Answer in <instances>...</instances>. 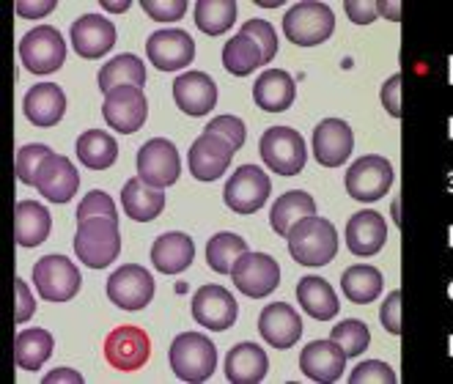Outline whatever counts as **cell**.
<instances>
[{"label": "cell", "mask_w": 453, "mask_h": 384, "mask_svg": "<svg viewBox=\"0 0 453 384\" xmlns=\"http://www.w3.org/2000/svg\"><path fill=\"white\" fill-rule=\"evenodd\" d=\"M288 253L303 266H325L338 253V234L330 219L311 214L288 231Z\"/></svg>", "instance_id": "1"}, {"label": "cell", "mask_w": 453, "mask_h": 384, "mask_svg": "<svg viewBox=\"0 0 453 384\" xmlns=\"http://www.w3.org/2000/svg\"><path fill=\"white\" fill-rule=\"evenodd\" d=\"M74 253L91 269L111 266L121 253L119 223L108 217H94V219H86V223H77Z\"/></svg>", "instance_id": "2"}, {"label": "cell", "mask_w": 453, "mask_h": 384, "mask_svg": "<svg viewBox=\"0 0 453 384\" xmlns=\"http://www.w3.org/2000/svg\"><path fill=\"white\" fill-rule=\"evenodd\" d=\"M171 368L181 381H206L218 368V346L201 333H181L171 343Z\"/></svg>", "instance_id": "3"}, {"label": "cell", "mask_w": 453, "mask_h": 384, "mask_svg": "<svg viewBox=\"0 0 453 384\" xmlns=\"http://www.w3.org/2000/svg\"><path fill=\"white\" fill-rule=\"evenodd\" d=\"M335 31V14L325 4H297L291 6L283 17V34L291 44L297 47H316L325 44Z\"/></svg>", "instance_id": "4"}, {"label": "cell", "mask_w": 453, "mask_h": 384, "mask_svg": "<svg viewBox=\"0 0 453 384\" xmlns=\"http://www.w3.org/2000/svg\"><path fill=\"white\" fill-rule=\"evenodd\" d=\"M261 159L270 171L280 176H295L305 168L308 149L297 129L291 127H270L261 134Z\"/></svg>", "instance_id": "5"}, {"label": "cell", "mask_w": 453, "mask_h": 384, "mask_svg": "<svg viewBox=\"0 0 453 384\" xmlns=\"http://www.w3.org/2000/svg\"><path fill=\"white\" fill-rule=\"evenodd\" d=\"M19 58H22V66L34 74H52L66 61V42L58 27L39 25L22 36Z\"/></svg>", "instance_id": "6"}, {"label": "cell", "mask_w": 453, "mask_h": 384, "mask_svg": "<svg viewBox=\"0 0 453 384\" xmlns=\"http://www.w3.org/2000/svg\"><path fill=\"white\" fill-rule=\"evenodd\" d=\"M390 187H393V165L380 154L360 157L346 171V192L360 204H374L385 198Z\"/></svg>", "instance_id": "7"}, {"label": "cell", "mask_w": 453, "mask_h": 384, "mask_svg": "<svg viewBox=\"0 0 453 384\" xmlns=\"http://www.w3.org/2000/svg\"><path fill=\"white\" fill-rule=\"evenodd\" d=\"M270 192H273L270 176L261 168H256V165H242L226 181L223 201L236 214H256L266 204V198H270Z\"/></svg>", "instance_id": "8"}, {"label": "cell", "mask_w": 453, "mask_h": 384, "mask_svg": "<svg viewBox=\"0 0 453 384\" xmlns=\"http://www.w3.org/2000/svg\"><path fill=\"white\" fill-rule=\"evenodd\" d=\"M34 283L42 299L47 302H69L77 296L83 278H80V269L64 258V256H44L34 266Z\"/></svg>", "instance_id": "9"}, {"label": "cell", "mask_w": 453, "mask_h": 384, "mask_svg": "<svg viewBox=\"0 0 453 384\" xmlns=\"http://www.w3.org/2000/svg\"><path fill=\"white\" fill-rule=\"evenodd\" d=\"M234 286L250 299L270 296L280 283V266L273 256L266 253H245L231 269Z\"/></svg>", "instance_id": "10"}, {"label": "cell", "mask_w": 453, "mask_h": 384, "mask_svg": "<svg viewBox=\"0 0 453 384\" xmlns=\"http://www.w3.org/2000/svg\"><path fill=\"white\" fill-rule=\"evenodd\" d=\"M151 357V341L146 329L141 326H116L113 333L104 338V360L116 371H138L149 363Z\"/></svg>", "instance_id": "11"}, {"label": "cell", "mask_w": 453, "mask_h": 384, "mask_svg": "<svg viewBox=\"0 0 453 384\" xmlns=\"http://www.w3.org/2000/svg\"><path fill=\"white\" fill-rule=\"evenodd\" d=\"M102 116L108 121V127H113L121 134L138 132L149 116V102H146L143 88L121 86V88H113L111 94H104Z\"/></svg>", "instance_id": "12"}, {"label": "cell", "mask_w": 453, "mask_h": 384, "mask_svg": "<svg viewBox=\"0 0 453 384\" xmlns=\"http://www.w3.org/2000/svg\"><path fill=\"white\" fill-rule=\"evenodd\" d=\"M108 296L116 308L124 311H143L154 299V278L146 272V266L127 264L116 269L108 280Z\"/></svg>", "instance_id": "13"}, {"label": "cell", "mask_w": 453, "mask_h": 384, "mask_svg": "<svg viewBox=\"0 0 453 384\" xmlns=\"http://www.w3.org/2000/svg\"><path fill=\"white\" fill-rule=\"evenodd\" d=\"M234 154H236V149L226 141L223 134L203 132L201 137H196V143L190 146V154H188L190 173L198 181H215L228 171Z\"/></svg>", "instance_id": "14"}, {"label": "cell", "mask_w": 453, "mask_h": 384, "mask_svg": "<svg viewBox=\"0 0 453 384\" xmlns=\"http://www.w3.org/2000/svg\"><path fill=\"white\" fill-rule=\"evenodd\" d=\"M179 151L165 137H154L138 151V179L163 189L179 179Z\"/></svg>", "instance_id": "15"}, {"label": "cell", "mask_w": 453, "mask_h": 384, "mask_svg": "<svg viewBox=\"0 0 453 384\" xmlns=\"http://www.w3.org/2000/svg\"><path fill=\"white\" fill-rule=\"evenodd\" d=\"M146 55L159 72H176V69H184L188 64H193L196 42L188 31H179V27L157 31L146 42Z\"/></svg>", "instance_id": "16"}, {"label": "cell", "mask_w": 453, "mask_h": 384, "mask_svg": "<svg viewBox=\"0 0 453 384\" xmlns=\"http://www.w3.org/2000/svg\"><path fill=\"white\" fill-rule=\"evenodd\" d=\"M239 316L236 299L228 288L223 286H201L193 296V319L211 329V333H226L228 326H234Z\"/></svg>", "instance_id": "17"}, {"label": "cell", "mask_w": 453, "mask_h": 384, "mask_svg": "<svg viewBox=\"0 0 453 384\" xmlns=\"http://www.w3.org/2000/svg\"><path fill=\"white\" fill-rule=\"evenodd\" d=\"M313 157L325 168H341V165L352 157L355 149V134L352 127L341 119H325L313 129Z\"/></svg>", "instance_id": "18"}, {"label": "cell", "mask_w": 453, "mask_h": 384, "mask_svg": "<svg viewBox=\"0 0 453 384\" xmlns=\"http://www.w3.org/2000/svg\"><path fill=\"white\" fill-rule=\"evenodd\" d=\"M34 187L42 192V196L52 204H66L74 198V192L80 189V173L74 171L72 159L61 157V154H50L42 168L36 173Z\"/></svg>", "instance_id": "19"}, {"label": "cell", "mask_w": 453, "mask_h": 384, "mask_svg": "<svg viewBox=\"0 0 453 384\" xmlns=\"http://www.w3.org/2000/svg\"><path fill=\"white\" fill-rule=\"evenodd\" d=\"M69 39L80 58H102L116 44V25L108 17L86 14L72 25Z\"/></svg>", "instance_id": "20"}, {"label": "cell", "mask_w": 453, "mask_h": 384, "mask_svg": "<svg viewBox=\"0 0 453 384\" xmlns=\"http://www.w3.org/2000/svg\"><path fill=\"white\" fill-rule=\"evenodd\" d=\"M258 333L275 349H291L303 335V319L286 302H273L258 316Z\"/></svg>", "instance_id": "21"}, {"label": "cell", "mask_w": 453, "mask_h": 384, "mask_svg": "<svg viewBox=\"0 0 453 384\" xmlns=\"http://www.w3.org/2000/svg\"><path fill=\"white\" fill-rule=\"evenodd\" d=\"M173 99L181 113L188 116H206L218 104V82L206 72H188L176 77L173 82Z\"/></svg>", "instance_id": "22"}, {"label": "cell", "mask_w": 453, "mask_h": 384, "mask_svg": "<svg viewBox=\"0 0 453 384\" xmlns=\"http://www.w3.org/2000/svg\"><path fill=\"white\" fill-rule=\"evenodd\" d=\"M388 242V223L380 211H357L346 226V247L355 256H377Z\"/></svg>", "instance_id": "23"}, {"label": "cell", "mask_w": 453, "mask_h": 384, "mask_svg": "<svg viewBox=\"0 0 453 384\" xmlns=\"http://www.w3.org/2000/svg\"><path fill=\"white\" fill-rule=\"evenodd\" d=\"M300 368L311 381H338L346 368V354L335 341H313L300 354Z\"/></svg>", "instance_id": "24"}, {"label": "cell", "mask_w": 453, "mask_h": 384, "mask_svg": "<svg viewBox=\"0 0 453 384\" xmlns=\"http://www.w3.org/2000/svg\"><path fill=\"white\" fill-rule=\"evenodd\" d=\"M22 110L34 127H56L66 113V94L56 86V82H39L28 94H25Z\"/></svg>", "instance_id": "25"}, {"label": "cell", "mask_w": 453, "mask_h": 384, "mask_svg": "<svg viewBox=\"0 0 453 384\" xmlns=\"http://www.w3.org/2000/svg\"><path fill=\"white\" fill-rule=\"evenodd\" d=\"M297 86L288 72L283 69H266L253 86V99L264 113H283L295 104Z\"/></svg>", "instance_id": "26"}, {"label": "cell", "mask_w": 453, "mask_h": 384, "mask_svg": "<svg viewBox=\"0 0 453 384\" xmlns=\"http://www.w3.org/2000/svg\"><path fill=\"white\" fill-rule=\"evenodd\" d=\"M196 258V244L188 234H163L157 236V242L151 244V264L165 272V274H179L184 272Z\"/></svg>", "instance_id": "27"}, {"label": "cell", "mask_w": 453, "mask_h": 384, "mask_svg": "<svg viewBox=\"0 0 453 384\" xmlns=\"http://www.w3.org/2000/svg\"><path fill=\"white\" fill-rule=\"evenodd\" d=\"M270 371L266 351L256 343H239L226 357V379L234 384H256Z\"/></svg>", "instance_id": "28"}, {"label": "cell", "mask_w": 453, "mask_h": 384, "mask_svg": "<svg viewBox=\"0 0 453 384\" xmlns=\"http://www.w3.org/2000/svg\"><path fill=\"white\" fill-rule=\"evenodd\" d=\"M121 204L132 219H138V223H151V219L157 214H163V209H165V192L135 176L124 184Z\"/></svg>", "instance_id": "29"}, {"label": "cell", "mask_w": 453, "mask_h": 384, "mask_svg": "<svg viewBox=\"0 0 453 384\" xmlns=\"http://www.w3.org/2000/svg\"><path fill=\"white\" fill-rule=\"evenodd\" d=\"M50 211L36 201H19L14 209V236L22 247H36L50 236Z\"/></svg>", "instance_id": "30"}, {"label": "cell", "mask_w": 453, "mask_h": 384, "mask_svg": "<svg viewBox=\"0 0 453 384\" xmlns=\"http://www.w3.org/2000/svg\"><path fill=\"white\" fill-rule=\"evenodd\" d=\"M297 299L300 305L308 316L319 319V321H330L338 316V308L341 302L333 291V286L322 278H313V274H308V278L300 280L297 286Z\"/></svg>", "instance_id": "31"}, {"label": "cell", "mask_w": 453, "mask_h": 384, "mask_svg": "<svg viewBox=\"0 0 453 384\" xmlns=\"http://www.w3.org/2000/svg\"><path fill=\"white\" fill-rule=\"evenodd\" d=\"M96 80H99V88L104 94H111L113 88H121V86L143 88L146 86V66L138 55L124 52V55H116L113 61L104 64Z\"/></svg>", "instance_id": "32"}, {"label": "cell", "mask_w": 453, "mask_h": 384, "mask_svg": "<svg viewBox=\"0 0 453 384\" xmlns=\"http://www.w3.org/2000/svg\"><path fill=\"white\" fill-rule=\"evenodd\" d=\"M311 214H316V201L303 189H291L275 201V206L270 211V226L278 236H288L291 226Z\"/></svg>", "instance_id": "33"}, {"label": "cell", "mask_w": 453, "mask_h": 384, "mask_svg": "<svg viewBox=\"0 0 453 384\" xmlns=\"http://www.w3.org/2000/svg\"><path fill=\"white\" fill-rule=\"evenodd\" d=\"M80 162L86 165L91 171H104L111 168L119 157V143L113 141V134L102 132V129H88L77 137V146H74Z\"/></svg>", "instance_id": "34"}, {"label": "cell", "mask_w": 453, "mask_h": 384, "mask_svg": "<svg viewBox=\"0 0 453 384\" xmlns=\"http://www.w3.org/2000/svg\"><path fill=\"white\" fill-rule=\"evenodd\" d=\"M52 335L47 329H22V333L14 338V363L22 371H36L42 368L50 354H52Z\"/></svg>", "instance_id": "35"}, {"label": "cell", "mask_w": 453, "mask_h": 384, "mask_svg": "<svg viewBox=\"0 0 453 384\" xmlns=\"http://www.w3.org/2000/svg\"><path fill=\"white\" fill-rule=\"evenodd\" d=\"M341 288L355 305H368V302H374L382 294V272L368 264H355L343 272Z\"/></svg>", "instance_id": "36"}, {"label": "cell", "mask_w": 453, "mask_h": 384, "mask_svg": "<svg viewBox=\"0 0 453 384\" xmlns=\"http://www.w3.org/2000/svg\"><path fill=\"white\" fill-rule=\"evenodd\" d=\"M248 253V242L236 234H218L206 244V264L218 274H231L234 264Z\"/></svg>", "instance_id": "37"}, {"label": "cell", "mask_w": 453, "mask_h": 384, "mask_svg": "<svg viewBox=\"0 0 453 384\" xmlns=\"http://www.w3.org/2000/svg\"><path fill=\"white\" fill-rule=\"evenodd\" d=\"M223 66H226V72H231L236 77H245V74L256 72V66H264V52L256 47L253 39L239 34V36L228 39L223 47Z\"/></svg>", "instance_id": "38"}, {"label": "cell", "mask_w": 453, "mask_h": 384, "mask_svg": "<svg viewBox=\"0 0 453 384\" xmlns=\"http://www.w3.org/2000/svg\"><path fill=\"white\" fill-rule=\"evenodd\" d=\"M236 19L234 0H201L196 6V25L206 36H220Z\"/></svg>", "instance_id": "39"}, {"label": "cell", "mask_w": 453, "mask_h": 384, "mask_svg": "<svg viewBox=\"0 0 453 384\" xmlns=\"http://www.w3.org/2000/svg\"><path fill=\"white\" fill-rule=\"evenodd\" d=\"M330 341H335L346 357H360L371 343V333L360 319H346V321L333 326Z\"/></svg>", "instance_id": "40"}, {"label": "cell", "mask_w": 453, "mask_h": 384, "mask_svg": "<svg viewBox=\"0 0 453 384\" xmlns=\"http://www.w3.org/2000/svg\"><path fill=\"white\" fill-rule=\"evenodd\" d=\"M52 151L44 146V143H31V146H22L19 154H17V162H14V168H17V179L22 184H34L36 181V173L42 168V162L50 157Z\"/></svg>", "instance_id": "41"}, {"label": "cell", "mask_w": 453, "mask_h": 384, "mask_svg": "<svg viewBox=\"0 0 453 384\" xmlns=\"http://www.w3.org/2000/svg\"><path fill=\"white\" fill-rule=\"evenodd\" d=\"M239 34L256 42V47L264 52V64H270V61L275 58V55H278V36H275V27H273L270 22H266V19H248Z\"/></svg>", "instance_id": "42"}, {"label": "cell", "mask_w": 453, "mask_h": 384, "mask_svg": "<svg viewBox=\"0 0 453 384\" xmlns=\"http://www.w3.org/2000/svg\"><path fill=\"white\" fill-rule=\"evenodd\" d=\"M94 217H108V219H116L119 223L116 204L111 201V196H104V192H99V189L88 192L86 201L77 209V223H86V219H94Z\"/></svg>", "instance_id": "43"}, {"label": "cell", "mask_w": 453, "mask_h": 384, "mask_svg": "<svg viewBox=\"0 0 453 384\" xmlns=\"http://www.w3.org/2000/svg\"><path fill=\"white\" fill-rule=\"evenodd\" d=\"M349 381L352 384H393V381H398V376L382 360H365L352 371Z\"/></svg>", "instance_id": "44"}, {"label": "cell", "mask_w": 453, "mask_h": 384, "mask_svg": "<svg viewBox=\"0 0 453 384\" xmlns=\"http://www.w3.org/2000/svg\"><path fill=\"white\" fill-rule=\"evenodd\" d=\"M203 132H215V134H223L226 141L239 151L245 146V124L242 119H234V116H218V119H211Z\"/></svg>", "instance_id": "45"}, {"label": "cell", "mask_w": 453, "mask_h": 384, "mask_svg": "<svg viewBox=\"0 0 453 384\" xmlns=\"http://www.w3.org/2000/svg\"><path fill=\"white\" fill-rule=\"evenodd\" d=\"M143 12L157 22H173L188 14L184 0H143Z\"/></svg>", "instance_id": "46"}, {"label": "cell", "mask_w": 453, "mask_h": 384, "mask_svg": "<svg viewBox=\"0 0 453 384\" xmlns=\"http://www.w3.org/2000/svg\"><path fill=\"white\" fill-rule=\"evenodd\" d=\"M382 326L390 335H402V291H390L380 311Z\"/></svg>", "instance_id": "47"}, {"label": "cell", "mask_w": 453, "mask_h": 384, "mask_svg": "<svg viewBox=\"0 0 453 384\" xmlns=\"http://www.w3.org/2000/svg\"><path fill=\"white\" fill-rule=\"evenodd\" d=\"M382 104L393 119H402V74H393L382 86Z\"/></svg>", "instance_id": "48"}, {"label": "cell", "mask_w": 453, "mask_h": 384, "mask_svg": "<svg viewBox=\"0 0 453 384\" xmlns=\"http://www.w3.org/2000/svg\"><path fill=\"white\" fill-rule=\"evenodd\" d=\"M14 291H17V311H14V319L22 324V321H28L34 316V308H36V302L28 291V286H25V280L14 278Z\"/></svg>", "instance_id": "49"}, {"label": "cell", "mask_w": 453, "mask_h": 384, "mask_svg": "<svg viewBox=\"0 0 453 384\" xmlns=\"http://www.w3.org/2000/svg\"><path fill=\"white\" fill-rule=\"evenodd\" d=\"M346 14H349V19L357 25H368L380 17L377 4H357V0H349V4H346Z\"/></svg>", "instance_id": "50"}, {"label": "cell", "mask_w": 453, "mask_h": 384, "mask_svg": "<svg viewBox=\"0 0 453 384\" xmlns=\"http://www.w3.org/2000/svg\"><path fill=\"white\" fill-rule=\"evenodd\" d=\"M52 9H56V4L52 0H47V4H17V12L22 14V17H42V14H50Z\"/></svg>", "instance_id": "51"}, {"label": "cell", "mask_w": 453, "mask_h": 384, "mask_svg": "<svg viewBox=\"0 0 453 384\" xmlns=\"http://www.w3.org/2000/svg\"><path fill=\"white\" fill-rule=\"evenodd\" d=\"M44 381H47V384H50V381H77V384H83V376L74 373V371H69V368H61V371L47 373V376H44Z\"/></svg>", "instance_id": "52"}, {"label": "cell", "mask_w": 453, "mask_h": 384, "mask_svg": "<svg viewBox=\"0 0 453 384\" xmlns=\"http://www.w3.org/2000/svg\"><path fill=\"white\" fill-rule=\"evenodd\" d=\"M377 12L385 14V17L393 19V22L402 19V4H377Z\"/></svg>", "instance_id": "53"}, {"label": "cell", "mask_w": 453, "mask_h": 384, "mask_svg": "<svg viewBox=\"0 0 453 384\" xmlns=\"http://www.w3.org/2000/svg\"><path fill=\"white\" fill-rule=\"evenodd\" d=\"M104 9H111V12H127L129 4H104Z\"/></svg>", "instance_id": "54"}]
</instances>
